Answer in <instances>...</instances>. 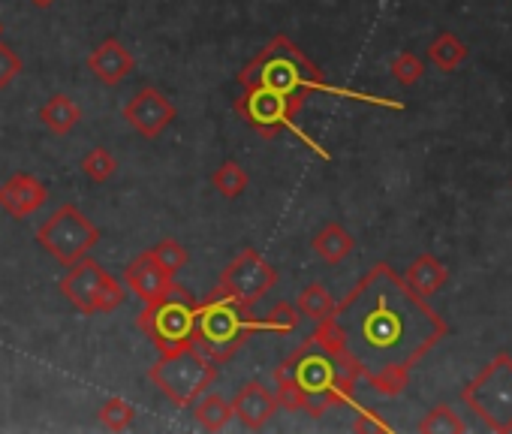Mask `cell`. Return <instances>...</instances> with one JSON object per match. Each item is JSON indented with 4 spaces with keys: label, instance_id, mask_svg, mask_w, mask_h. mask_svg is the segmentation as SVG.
Here are the masks:
<instances>
[{
    "label": "cell",
    "instance_id": "obj_1",
    "mask_svg": "<svg viewBox=\"0 0 512 434\" xmlns=\"http://www.w3.org/2000/svg\"><path fill=\"white\" fill-rule=\"evenodd\" d=\"M332 326L356 374L383 392H395L404 371L440 335L434 314L389 266H377L356 284L335 308Z\"/></svg>",
    "mask_w": 512,
    "mask_h": 434
},
{
    "label": "cell",
    "instance_id": "obj_2",
    "mask_svg": "<svg viewBox=\"0 0 512 434\" xmlns=\"http://www.w3.org/2000/svg\"><path fill=\"white\" fill-rule=\"evenodd\" d=\"M275 383L281 407L308 410L311 416H320L329 404L347 401L353 377L344 374L314 338H308L293 356H287L275 368Z\"/></svg>",
    "mask_w": 512,
    "mask_h": 434
},
{
    "label": "cell",
    "instance_id": "obj_3",
    "mask_svg": "<svg viewBox=\"0 0 512 434\" xmlns=\"http://www.w3.org/2000/svg\"><path fill=\"white\" fill-rule=\"evenodd\" d=\"M238 85H260V88H272L296 103L305 106V97L311 91H329L338 94V88H332L323 76V70H317L305 52L284 34H278L260 55H256L241 73H238Z\"/></svg>",
    "mask_w": 512,
    "mask_h": 434
},
{
    "label": "cell",
    "instance_id": "obj_4",
    "mask_svg": "<svg viewBox=\"0 0 512 434\" xmlns=\"http://www.w3.org/2000/svg\"><path fill=\"white\" fill-rule=\"evenodd\" d=\"M256 332V320L247 317V308H241L235 299H229L220 287L208 293L205 302L196 305V323H193V344L214 362H226L235 356V350Z\"/></svg>",
    "mask_w": 512,
    "mask_h": 434
},
{
    "label": "cell",
    "instance_id": "obj_5",
    "mask_svg": "<svg viewBox=\"0 0 512 434\" xmlns=\"http://www.w3.org/2000/svg\"><path fill=\"white\" fill-rule=\"evenodd\" d=\"M214 377H217V365L196 344L181 347L175 353H160V359L148 368V380L175 407H193L196 398L208 392Z\"/></svg>",
    "mask_w": 512,
    "mask_h": 434
},
{
    "label": "cell",
    "instance_id": "obj_6",
    "mask_svg": "<svg viewBox=\"0 0 512 434\" xmlns=\"http://www.w3.org/2000/svg\"><path fill=\"white\" fill-rule=\"evenodd\" d=\"M196 305L199 302L181 284H175L169 290V296H163L160 302L142 308L136 326L142 329V335H148V341L160 353H175V350L193 344Z\"/></svg>",
    "mask_w": 512,
    "mask_h": 434
},
{
    "label": "cell",
    "instance_id": "obj_7",
    "mask_svg": "<svg viewBox=\"0 0 512 434\" xmlns=\"http://www.w3.org/2000/svg\"><path fill=\"white\" fill-rule=\"evenodd\" d=\"M70 272L61 278V293L64 299L82 314V317H94V314H112L121 308L124 302V284L109 272L103 269L97 260L91 257H82L76 260L73 266H67Z\"/></svg>",
    "mask_w": 512,
    "mask_h": 434
},
{
    "label": "cell",
    "instance_id": "obj_8",
    "mask_svg": "<svg viewBox=\"0 0 512 434\" xmlns=\"http://www.w3.org/2000/svg\"><path fill=\"white\" fill-rule=\"evenodd\" d=\"M37 242L61 266H73L76 260L88 257L100 245V230L82 208H76L73 202H64L37 230Z\"/></svg>",
    "mask_w": 512,
    "mask_h": 434
},
{
    "label": "cell",
    "instance_id": "obj_9",
    "mask_svg": "<svg viewBox=\"0 0 512 434\" xmlns=\"http://www.w3.org/2000/svg\"><path fill=\"white\" fill-rule=\"evenodd\" d=\"M278 284V269L256 251V248H244L223 272H220V281L217 287L235 299L241 308H253L256 302H260L269 290H275Z\"/></svg>",
    "mask_w": 512,
    "mask_h": 434
},
{
    "label": "cell",
    "instance_id": "obj_10",
    "mask_svg": "<svg viewBox=\"0 0 512 434\" xmlns=\"http://www.w3.org/2000/svg\"><path fill=\"white\" fill-rule=\"evenodd\" d=\"M235 112L244 118V124H250L260 136L275 139L281 130L293 127L296 115L302 112V103L272 91V88H260V85H244L241 97L235 100Z\"/></svg>",
    "mask_w": 512,
    "mask_h": 434
},
{
    "label": "cell",
    "instance_id": "obj_11",
    "mask_svg": "<svg viewBox=\"0 0 512 434\" xmlns=\"http://www.w3.org/2000/svg\"><path fill=\"white\" fill-rule=\"evenodd\" d=\"M178 118V109L172 106V100L157 91V88H139L127 103H124V121L145 139H157L163 136Z\"/></svg>",
    "mask_w": 512,
    "mask_h": 434
},
{
    "label": "cell",
    "instance_id": "obj_12",
    "mask_svg": "<svg viewBox=\"0 0 512 434\" xmlns=\"http://www.w3.org/2000/svg\"><path fill=\"white\" fill-rule=\"evenodd\" d=\"M46 202H49V187L31 172H16L0 184V208L13 221H25V217L37 214Z\"/></svg>",
    "mask_w": 512,
    "mask_h": 434
},
{
    "label": "cell",
    "instance_id": "obj_13",
    "mask_svg": "<svg viewBox=\"0 0 512 434\" xmlns=\"http://www.w3.org/2000/svg\"><path fill=\"white\" fill-rule=\"evenodd\" d=\"M88 73L100 82V85H106V88H118L124 79H130L133 76V70H136V58H133V52L118 40V37H109V40H103L100 46H94L91 52H88Z\"/></svg>",
    "mask_w": 512,
    "mask_h": 434
},
{
    "label": "cell",
    "instance_id": "obj_14",
    "mask_svg": "<svg viewBox=\"0 0 512 434\" xmlns=\"http://www.w3.org/2000/svg\"><path fill=\"white\" fill-rule=\"evenodd\" d=\"M232 404V416L244 425V428H250V431H260V428H266L269 425V419L278 413V395L275 392H269L260 380H247V383H241L238 386V392H235V398L229 401Z\"/></svg>",
    "mask_w": 512,
    "mask_h": 434
},
{
    "label": "cell",
    "instance_id": "obj_15",
    "mask_svg": "<svg viewBox=\"0 0 512 434\" xmlns=\"http://www.w3.org/2000/svg\"><path fill=\"white\" fill-rule=\"evenodd\" d=\"M124 281H127V287L139 296L142 305L160 302V299L169 296V290L175 287V278L166 275V272L151 260L148 251H142V254L124 269Z\"/></svg>",
    "mask_w": 512,
    "mask_h": 434
},
{
    "label": "cell",
    "instance_id": "obj_16",
    "mask_svg": "<svg viewBox=\"0 0 512 434\" xmlns=\"http://www.w3.org/2000/svg\"><path fill=\"white\" fill-rule=\"evenodd\" d=\"M40 121L52 136H70L82 124V109L70 94H52L40 109Z\"/></svg>",
    "mask_w": 512,
    "mask_h": 434
},
{
    "label": "cell",
    "instance_id": "obj_17",
    "mask_svg": "<svg viewBox=\"0 0 512 434\" xmlns=\"http://www.w3.org/2000/svg\"><path fill=\"white\" fill-rule=\"evenodd\" d=\"M311 245H314V254L323 257L326 263H341V260H347V257L353 254V248H356L353 236H350L341 224H326V227L314 236Z\"/></svg>",
    "mask_w": 512,
    "mask_h": 434
},
{
    "label": "cell",
    "instance_id": "obj_18",
    "mask_svg": "<svg viewBox=\"0 0 512 434\" xmlns=\"http://www.w3.org/2000/svg\"><path fill=\"white\" fill-rule=\"evenodd\" d=\"M193 416L205 431H223L232 419V404L223 395L211 392L199 404H193Z\"/></svg>",
    "mask_w": 512,
    "mask_h": 434
},
{
    "label": "cell",
    "instance_id": "obj_19",
    "mask_svg": "<svg viewBox=\"0 0 512 434\" xmlns=\"http://www.w3.org/2000/svg\"><path fill=\"white\" fill-rule=\"evenodd\" d=\"M299 314L308 317L311 323H323L335 314V302L329 296V290L323 284H308L302 293H299V302H296Z\"/></svg>",
    "mask_w": 512,
    "mask_h": 434
},
{
    "label": "cell",
    "instance_id": "obj_20",
    "mask_svg": "<svg viewBox=\"0 0 512 434\" xmlns=\"http://www.w3.org/2000/svg\"><path fill=\"white\" fill-rule=\"evenodd\" d=\"M211 184H214V190H217L220 196L235 199V196H241V193L247 190L250 178H247V172H244V166H241L238 160H223V163L211 172Z\"/></svg>",
    "mask_w": 512,
    "mask_h": 434
},
{
    "label": "cell",
    "instance_id": "obj_21",
    "mask_svg": "<svg viewBox=\"0 0 512 434\" xmlns=\"http://www.w3.org/2000/svg\"><path fill=\"white\" fill-rule=\"evenodd\" d=\"M148 254H151V260L166 272V275H178L184 266H187V260H190V254H187V248L178 242V239H163V242H157L154 248H148Z\"/></svg>",
    "mask_w": 512,
    "mask_h": 434
},
{
    "label": "cell",
    "instance_id": "obj_22",
    "mask_svg": "<svg viewBox=\"0 0 512 434\" xmlns=\"http://www.w3.org/2000/svg\"><path fill=\"white\" fill-rule=\"evenodd\" d=\"M82 172L94 181V184H106L115 172H118V160L109 148H91L82 157Z\"/></svg>",
    "mask_w": 512,
    "mask_h": 434
},
{
    "label": "cell",
    "instance_id": "obj_23",
    "mask_svg": "<svg viewBox=\"0 0 512 434\" xmlns=\"http://www.w3.org/2000/svg\"><path fill=\"white\" fill-rule=\"evenodd\" d=\"M100 422L109 431H124L136 422V407L124 398H109L100 404Z\"/></svg>",
    "mask_w": 512,
    "mask_h": 434
},
{
    "label": "cell",
    "instance_id": "obj_24",
    "mask_svg": "<svg viewBox=\"0 0 512 434\" xmlns=\"http://www.w3.org/2000/svg\"><path fill=\"white\" fill-rule=\"evenodd\" d=\"M299 320H302L299 308H293L290 302H278L266 314V320H256V332H263V329H269V332H293L299 326Z\"/></svg>",
    "mask_w": 512,
    "mask_h": 434
},
{
    "label": "cell",
    "instance_id": "obj_25",
    "mask_svg": "<svg viewBox=\"0 0 512 434\" xmlns=\"http://www.w3.org/2000/svg\"><path fill=\"white\" fill-rule=\"evenodd\" d=\"M25 70V61L19 58V52L7 43H0V91L10 88Z\"/></svg>",
    "mask_w": 512,
    "mask_h": 434
},
{
    "label": "cell",
    "instance_id": "obj_26",
    "mask_svg": "<svg viewBox=\"0 0 512 434\" xmlns=\"http://www.w3.org/2000/svg\"><path fill=\"white\" fill-rule=\"evenodd\" d=\"M31 4H34L37 10H46V7H52V4H58V0H31Z\"/></svg>",
    "mask_w": 512,
    "mask_h": 434
},
{
    "label": "cell",
    "instance_id": "obj_27",
    "mask_svg": "<svg viewBox=\"0 0 512 434\" xmlns=\"http://www.w3.org/2000/svg\"><path fill=\"white\" fill-rule=\"evenodd\" d=\"M0 40H4V22H0Z\"/></svg>",
    "mask_w": 512,
    "mask_h": 434
}]
</instances>
